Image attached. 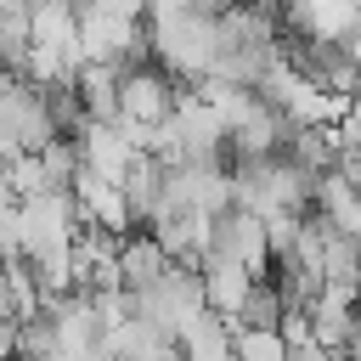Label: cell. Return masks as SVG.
Segmentation results:
<instances>
[{"label":"cell","instance_id":"obj_12","mask_svg":"<svg viewBox=\"0 0 361 361\" xmlns=\"http://www.w3.org/2000/svg\"><path fill=\"white\" fill-rule=\"evenodd\" d=\"M231 350H237V361H288V344L276 327H237Z\"/></svg>","mask_w":361,"mask_h":361},{"label":"cell","instance_id":"obj_15","mask_svg":"<svg viewBox=\"0 0 361 361\" xmlns=\"http://www.w3.org/2000/svg\"><path fill=\"white\" fill-rule=\"evenodd\" d=\"M186 6H192V11H203V17H226L237 0H186Z\"/></svg>","mask_w":361,"mask_h":361},{"label":"cell","instance_id":"obj_14","mask_svg":"<svg viewBox=\"0 0 361 361\" xmlns=\"http://www.w3.org/2000/svg\"><path fill=\"white\" fill-rule=\"evenodd\" d=\"M333 135H338V152H361V96H350V107L333 124Z\"/></svg>","mask_w":361,"mask_h":361},{"label":"cell","instance_id":"obj_8","mask_svg":"<svg viewBox=\"0 0 361 361\" xmlns=\"http://www.w3.org/2000/svg\"><path fill=\"white\" fill-rule=\"evenodd\" d=\"M316 214H322L333 231L361 237V186H355V180H344L338 169H333V175H322V180H316Z\"/></svg>","mask_w":361,"mask_h":361},{"label":"cell","instance_id":"obj_16","mask_svg":"<svg viewBox=\"0 0 361 361\" xmlns=\"http://www.w3.org/2000/svg\"><path fill=\"white\" fill-rule=\"evenodd\" d=\"M355 259H361V237H355Z\"/></svg>","mask_w":361,"mask_h":361},{"label":"cell","instance_id":"obj_7","mask_svg":"<svg viewBox=\"0 0 361 361\" xmlns=\"http://www.w3.org/2000/svg\"><path fill=\"white\" fill-rule=\"evenodd\" d=\"M169 271V254L152 243V231H130L124 243H118V276H124V293H147L158 276Z\"/></svg>","mask_w":361,"mask_h":361},{"label":"cell","instance_id":"obj_13","mask_svg":"<svg viewBox=\"0 0 361 361\" xmlns=\"http://www.w3.org/2000/svg\"><path fill=\"white\" fill-rule=\"evenodd\" d=\"M276 322H282V293H276L271 276H265V282H254V293L243 299L237 327H276Z\"/></svg>","mask_w":361,"mask_h":361},{"label":"cell","instance_id":"obj_2","mask_svg":"<svg viewBox=\"0 0 361 361\" xmlns=\"http://www.w3.org/2000/svg\"><path fill=\"white\" fill-rule=\"evenodd\" d=\"M175 107H180V90H175V79L164 68H152V62L124 68V79H118V124L135 135L141 152L152 147V130H164Z\"/></svg>","mask_w":361,"mask_h":361},{"label":"cell","instance_id":"obj_11","mask_svg":"<svg viewBox=\"0 0 361 361\" xmlns=\"http://www.w3.org/2000/svg\"><path fill=\"white\" fill-rule=\"evenodd\" d=\"M231 333H237V322H226V316H214V310H209V316L180 338V361H237Z\"/></svg>","mask_w":361,"mask_h":361},{"label":"cell","instance_id":"obj_3","mask_svg":"<svg viewBox=\"0 0 361 361\" xmlns=\"http://www.w3.org/2000/svg\"><path fill=\"white\" fill-rule=\"evenodd\" d=\"M209 254L237 259L248 276H259V282H265V271H271V237H265V220L231 203L226 214H214V220H209Z\"/></svg>","mask_w":361,"mask_h":361},{"label":"cell","instance_id":"obj_5","mask_svg":"<svg viewBox=\"0 0 361 361\" xmlns=\"http://www.w3.org/2000/svg\"><path fill=\"white\" fill-rule=\"evenodd\" d=\"M73 147H79V169H90V175H102V180H124V175H130V164L141 158L135 135H130L118 118H113V124L85 118V124L73 130Z\"/></svg>","mask_w":361,"mask_h":361},{"label":"cell","instance_id":"obj_6","mask_svg":"<svg viewBox=\"0 0 361 361\" xmlns=\"http://www.w3.org/2000/svg\"><path fill=\"white\" fill-rule=\"evenodd\" d=\"M197 276H203V299H209V310H214V316H226V322H237L243 299H248V293H254V282H259V276H248L237 259H220V254H203Z\"/></svg>","mask_w":361,"mask_h":361},{"label":"cell","instance_id":"obj_1","mask_svg":"<svg viewBox=\"0 0 361 361\" xmlns=\"http://www.w3.org/2000/svg\"><path fill=\"white\" fill-rule=\"evenodd\" d=\"M237 180V209L271 220V214H305V203H316V180L282 152V158H259V164H231Z\"/></svg>","mask_w":361,"mask_h":361},{"label":"cell","instance_id":"obj_9","mask_svg":"<svg viewBox=\"0 0 361 361\" xmlns=\"http://www.w3.org/2000/svg\"><path fill=\"white\" fill-rule=\"evenodd\" d=\"M118 186H124V203H130V214H135V220H152V214L169 203V197H164V164H158L152 152H141Z\"/></svg>","mask_w":361,"mask_h":361},{"label":"cell","instance_id":"obj_10","mask_svg":"<svg viewBox=\"0 0 361 361\" xmlns=\"http://www.w3.org/2000/svg\"><path fill=\"white\" fill-rule=\"evenodd\" d=\"M288 158H293L310 180L333 175V169H338V135H333V124H322V130H293V135H288Z\"/></svg>","mask_w":361,"mask_h":361},{"label":"cell","instance_id":"obj_4","mask_svg":"<svg viewBox=\"0 0 361 361\" xmlns=\"http://www.w3.org/2000/svg\"><path fill=\"white\" fill-rule=\"evenodd\" d=\"M0 130L17 141V152H45L56 141V124L45 113V96L28 79H6L0 85Z\"/></svg>","mask_w":361,"mask_h":361}]
</instances>
